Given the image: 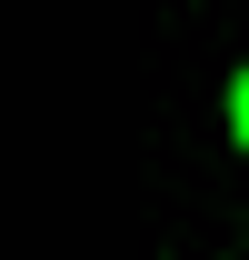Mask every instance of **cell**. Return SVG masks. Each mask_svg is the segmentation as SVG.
Masks as SVG:
<instances>
[{"mask_svg":"<svg viewBox=\"0 0 249 260\" xmlns=\"http://www.w3.org/2000/svg\"><path fill=\"white\" fill-rule=\"evenodd\" d=\"M229 130L249 140V70H239V90H229Z\"/></svg>","mask_w":249,"mask_h":260,"instance_id":"cell-1","label":"cell"}]
</instances>
